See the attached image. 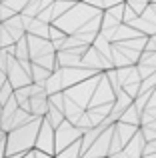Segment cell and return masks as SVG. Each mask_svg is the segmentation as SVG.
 <instances>
[{
  "mask_svg": "<svg viewBox=\"0 0 156 158\" xmlns=\"http://www.w3.org/2000/svg\"><path fill=\"white\" fill-rule=\"evenodd\" d=\"M44 120H46V122H50L54 128H58L60 124L66 120V114H64V110H60V108H56V106L50 104V108H48V112H46V116H44Z\"/></svg>",
  "mask_w": 156,
  "mask_h": 158,
  "instance_id": "obj_8",
  "label": "cell"
},
{
  "mask_svg": "<svg viewBox=\"0 0 156 158\" xmlns=\"http://www.w3.org/2000/svg\"><path fill=\"white\" fill-rule=\"evenodd\" d=\"M22 158H34V150H30V152H26Z\"/></svg>",
  "mask_w": 156,
  "mask_h": 158,
  "instance_id": "obj_13",
  "label": "cell"
},
{
  "mask_svg": "<svg viewBox=\"0 0 156 158\" xmlns=\"http://www.w3.org/2000/svg\"><path fill=\"white\" fill-rule=\"evenodd\" d=\"M10 98H14V86L10 84V82L6 80V84L2 86V88H0V104H6L8 100H10Z\"/></svg>",
  "mask_w": 156,
  "mask_h": 158,
  "instance_id": "obj_10",
  "label": "cell"
},
{
  "mask_svg": "<svg viewBox=\"0 0 156 158\" xmlns=\"http://www.w3.org/2000/svg\"><path fill=\"white\" fill-rule=\"evenodd\" d=\"M142 158H156V152H154V154H144Z\"/></svg>",
  "mask_w": 156,
  "mask_h": 158,
  "instance_id": "obj_14",
  "label": "cell"
},
{
  "mask_svg": "<svg viewBox=\"0 0 156 158\" xmlns=\"http://www.w3.org/2000/svg\"><path fill=\"white\" fill-rule=\"evenodd\" d=\"M82 134H84V132H82L80 128L72 122V120L66 118L58 128H56V154H58V152H62L66 146H70L72 142L80 140Z\"/></svg>",
  "mask_w": 156,
  "mask_h": 158,
  "instance_id": "obj_3",
  "label": "cell"
},
{
  "mask_svg": "<svg viewBox=\"0 0 156 158\" xmlns=\"http://www.w3.org/2000/svg\"><path fill=\"white\" fill-rule=\"evenodd\" d=\"M54 158H58V156H54Z\"/></svg>",
  "mask_w": 156,
  "mask_h": 158,
  "instance_id": "obj_15",
  "label": "cell"
},
{
  "mask_svg": "<svg viewBox=\"0 0 156 158\" xmlns=\"http://www.w3.org/2000/svg\"><path fill=\"white\" fill-rule=\"evenodd\" d=\"M52 72H54V70H48V68H44V66H40V64H36V62H32V80L38 82V84H44V82L50 78Z\"/></svg>",
  "mask_w": 156,
  "mask_h": 158,
  "instance_id": "obj_9",
  "label": "cell"
},
{
  "mask_svg": "<svg viewBox=\"0 0 156 158\" xmlns=\"http://www.w3.org/2000/svg\"><path fill=\"white\" fill-rule=\"evenodd\" d=\"M6 80H8V76H6V70H0V88H2V86L6 84Z\"/></svg>",
  "mask_w": 156,
  "mask_h": 158,
  "instance_id": "obj_12",
  "label": "cell"
},
{
  "mask_svg": "<svg viewBox=\"0 0 156 158\" xmlns=\"http://www.w3.org/2000/svg\"><path fill=\"white\" fill-rule=\"evenodd\" d=\"M0 2H2V0H0Z\"/></svg>",
  "mask_w": 156,
  "mask_h": 158,
  "instance_id": "obj_16",
  "label": "cell"
},
{
  "mask_svg": "<svg viewBox=\"0 0 156 158\" xmlns=\"http://www.w3.org/2000/svg\"><path fill=\"white\" fill-rule=\"evenodd\" d=\"M48 108H50V98H48V92H38L30 98V112L34 116H46Z\"/></svg>",
  "mask_w": 156,
  "mask_h": 158,
  "instance_id": "obj_6",
  "label": "cell"
},
{
  "mask_svg": "<svg viewBox=\"0 0 156 158\" xmlns=\"http://www.w3.org/2000/svg\"><path fill=\"white\" fill-rule=\"evenodd\" d=\"M42 116H34L30 122L14 128L6 134V154H26L36 148V136L42 126Z\"/></svg>",
  "mask_w": 156,
  "mask_h": 158,
  "instance_id": "obj_1",
  "label": "cell"
},
{
  "mask_svg": "<svg viewBox=\"0 0 156 158\" xmlns=\"http://www.w3.org/2000/svg\"><path fill=\"white\" fill-rule=\"evenodd\" d=\"M96 16H100V8L92 6V4L84 2V0H78V2H74V6H72L66 14L60 16L54 24L60 30H64L66 34H76L82 26H86V24L92 18H96Z\"/></svg>",
  "mask_w": 156,
  "mask_h": 158,
  "instance_id": "obj_2",
  "label": "cell"
},
{
  "mask_svg": "<svg viewBox=\"0 0 156 158\" xmlns=\"http://www.w3.org/2000/svg\"><path fill=\"white\" fill-rule=\"evenodd\" d=\"M36 150L56 156V128L46 120H42V126H40L38 136H36Z\"/></svg>",
  "mask_w": 156,
  "mask_h": 158,
  "instance_id": "obj_4",
  "label": "cell"
},
{
  "mask_svg": "<svg viewBox=\"0 0 156 158\" xmlns=\"http://www.w3.org/2000/svg\"><path fill=\"white\" fill-rule=\"evenodd\" d=\"M26 38H28V48H30V60H40V58L56 52L54 42L50 38L34 36V34H28V32H26Z\"/></svg>",
  "mask_w": 156,
  "mask_h": 158,
  "instance_id": "obj_5",
  "label": "cell"
},
{
  "mask_svg": "<svg viewBox=\"0 0 156 158\" xmlns=\"http://www.w3.org/2000/svg\"><path fill=\"white\" fill-rule=\"evenodd\" d=\"M52 4V0H30V2L26 4V8L22 10V14H26V16H38L40 12L44 10L46 6H50Z\"/></svg>",
  "mask_w": 156,
  "mask_h": 158,
  "instance_id": "obj_7",
  "label": "cell"
},
{
  "mask_svg": "<svg viewBox=\"0 0 156 158\" xmlns=\"http://www.w3.org/2000/svg\"><path fill=\"white\" fill-rule=\"evenodd\" d=\"M0 158H6V138L0 140Z\"/></svg>",
  "mask_w": 156,
  "mask_h": 158,
  "instance_id": "obj_11",
  "label": "cell"
}]
</instances>
